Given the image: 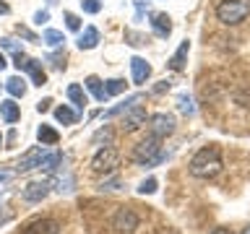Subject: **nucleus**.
<instances>
[{"instance_id": "nucleus-38", "label": "nucleus", "mask_w": 250, "mask_h": 234, "mask_svg": "<svg viewBox=\"0 0 250 234\" xmlns=\"http://www.w3.org/2000/svg\"><path fill=\"white\" fill-rule=\"evenodd\" d=\"M13 175H11V172H0V182H8V179H11Z\"/></svg>"}, {"instance_id": "nucleus-36", "label": "nucleus", "mask_w": 250, "mask_h": 234, "mask_svg": "<svg viewBox=\"0 0 250 234\" xmlns=\"http://www.w3.org/2000/svg\"><path fill=\"white\" fill-rule=\"evenodd\" d=\"M47 19H50V13H47V11H39V13L34 16V23H44Z\"/></svg>"}, {"instance_id": "nucleus-31", "label": "nucleus", "mask_w": 250, "mask_h": 234, "mask_svg": "<svg viewBox=\"0 0 250 234\" xmlns=\"http://www.w3.org/2000/svg\"><path fill=\"white\" fill-rule=\"evenodd\" d=\"M0 44L5 47V50H13V52H21V47H19V42L16 39H11V37H5V39H0Z\"/></svg>"}, {"instance_id": "nucleus-26", "label": "nucleus", "mask_w": 250, "mask_h": 234, "mask_svg": "<svg viewBox=\"0 0 250 234\" xmlns=\"http://www.w3.org/2000/svg\"><path fill=\"white\" fill-rule=\"evenodd\" d=\"M177 109H180L183 115H193V112H195V104H193L190 94H180V99H177Z\"/></svg>"}, {"instance_id": "nucleus-24", "label": "nucleus", "mask_w": 250, "mask_h": 234, "mask_svg": "<svg viewBox=\"0 0 250 234\" xmlns=\"http://www.w3.org/2000/svg\"><path fill=\"white\" fill-rule=\"evenodd\" d=\"M91 143H94V146H102V143H104V146H112V128H107V125H104V128H99L97 133H94Z\"/></svg>"}, {"instance_id": "nucleus-8", "label": "nucleus", "mask_w": 250, "mask_h": 234, "mask_svg": "<svg viewBox=\"0 0 250 234\" xmlns=\"http://www.w3.org/2000/svg\"><path fill=\"white\" fill-rule=\"evenodd\" d=\"M144 122H146V109L141 104H133L128 112H123L120 128H123V133H133V130H138Z\"/></svg>"}, {"instance_id": "nucleus-14", "label": "nucleus", "mask_w": 250, "mask_h": 234, "mask_svg": "<svg viewBox=\"0 0 250 234\" xmlns=\"http://www.w3.org/2000/svg\"><path fill=\"white\" fill-rule=\"evenodd\" d=\"M188 52H190V42H188V39H185V42L177 47V52H175V55H172V58H169V68L175 70V73H180V70H185V62H188Z\"/></svg>"}, {"instance_id": "nucleus-6", "label": "nucleus", "mask_w": 250, "mask_h": 234, "mask_svg": "<svg viewBox=\"0 0 250 234\" xmlns=\"http://www.w3.org/2000/svg\"><path fill=\"white\" fill-rule=\"evenodd\" d=\"M112 229L120 232V234L136 232V229H138V216L133 214L130 208H120V211L115 214V218H112Z\"/></svg>"}, {"instance_id": "nucleus-21", "label": "nucleus", "mask_w": 250, "mask_h": 234, "mask_svg": "<svg viewBox=\"0 0 250 234\" xmlns=\"http://www.w3.org/2000/svg\"><path fill=\"white\" fill-rule=\"evenodd\" d=\"M68 99L73 101L78 109H83L86 104H89V99H86V94H83V89H81L78 83H70V86H68Z\"/></svg>"}, {"instance_id": "nucleus-30", "label": "nucleus", "mask_w": 250, "mask_h": 234, "mask_svg": "<svg viewBox=\"0 0 250 234\" xmlns=\"http://www.w3.org/2000/svg\"><path fill=\"white\" fill-rule=\"evenodd\" d=\"M81 8L86 13H99L102 11V3L99 0H81Z\"/></svg>"}, {"instance_id": "nucleus-15", "label": "nucleus", "mask_w": 250, "mask_h": 234, "mask_svg": "<svg viewBox=\"0 0 250 234\" xmlns=\"http://www.w3.org/2000/svg\"><path fill=\"white\" fill-rule=\"evenodd\" d=\"M0 117H3L5 122H16L21 117V107L16 104L13 99H3L0 101Z\"/></svg>"}, {"instance_id": "nucleus-41", "label": "nucleus", "mask_w": 250, "mask_h": 234, "mask_svg": "<svg viewBox=\"0 0 250 234\" xmlns=\"http://www.w3.org/2000/svg\"><path fill=\"white\" fill-rule=\"evenodd\" d=\"M242 234H250V224L245 226V229H242Z\"/></svg>"}, {"instance_id": "nucleus-29", "label": "nucleus", "mask_w": 250, "mask_h": 234, "mask_svg": "<svg viewBox=\"0 0 250 234\" xmlns=\"http://www.w3.org/2000/svg\"><path fill=\"white\" fill-rule=\"evenodd\" d=\"M65 26H68L70 31H78V29H81V19H78L76 13L65 11Z\"/></svg>"}, {"instance_id": "nucleus-23", "label": "nucleus", "mask_w": 250, "mask_h": 234, "mask_svg": "<svg viewBox=\"0 0 250 234\" xmlns=\"http://www.w3.org/2000/svg\"><path fill=\"white\" fill-rule=\"evenodd\" d=\"M55 117H58V122H62V125H73L78 120V112H76V109H70L68 104H62V107L55 109Z\"/></svg>"}, {"instance_id": "nucleus-40", "label": "nucleus", "mask_w": 250, "mask_h": 234, "mask_svg": "<svg viewBox=\"0 0 250 234\" xmlns=\"http://www.w3.org/2000/svg\"><path fill=\"white\" fill-rule=\"evenodd\" d=\"M3 68H5V55L0 52V70H3Z\"/></svg>"}, {"instance_id": "nucleus-4", "label": "nucleus", "mask_w": 250, "mask_h": 234, "mask_svg": "<svg viewBox=\"0 0 250 234\" xmlns=\"http://www.w3.org/2000/svg\"><path fill=\"white\" fill-rule=\"evenodd\" d=\"M117 167H120V154L112 146H102L91 159V172H97V175H112Z\"/></svg>"}, {"instance_id": "nucleus-1", "label": "nucleus", "mask_w": 250, "mask_h": 234, "mask_svg": "<svg viewBox=\"0 0 250 234\" xmlns=\"http://www.w3.org/2000/svg\"><path fill=\"white\" fill-rule=\"evenodd\" d=\"M222 151H219L216 146H208V148H201L198 154L190 159V175L198 177V179H211L216 177L219 172H222Z\"/></svg>"}, {"instance_id": "nucleus-16", "label": "nucleus", "mask_w": 250, "mask_h": 234, "mask_svg": "<svg viewBox=\"0 0 250 234\" xmlns=\"http://www.w3.org/2000/svg\"><path fill=\"white\" fill-rule=\"evenodd\" d=\"M97 44H99V31L94 26H86V31L78 37V47H81V50H94Z\"/></svg>"}, {"instance_id": "nucleus-17", "label": "nucleus", "mask_w": 250, "mask_h": 234, "mask_svg": "<svg viewBox=\"0 0 250 234\" xmlns=\"http://www.w3.org/2000/svg\"><path fill=\"white\" fill-rule=\"evenodd\" d=\"M37 138H39V143H42V146H55L60 140V133L55 128H50V125H42V128L37 130Z\"/></svg>"}, {"instance_id": "nucleus-25", "label": "nucleus", "mask_w": 250, "mask_h": 234, "mask_svg": "<svg viewBox=\"0 0 250 234\" xmlns=\"http://www.w3.org/2000/svg\"><path fill=\"white\" fill-rule=\"evenodd\" d=\"M42 42L50 44V47H60L62 42H65V37H62V31H58V29H47L44 37H42Z\"/></svg>"}, {"instance_id": "nucleus-32", "label": "nucleus", "mask_w": 250, "mask_h": 234, "mask_svg": "<svg viewBox=\"0 0 250 234\" xmlns=\"http://www.w3.org/2000/svg\"><path fill=\"white\" fill-rule=\"evenodd\" d=\"M16 31H19V37L29 39V42H39V39H37V34H31V31H29L26 26H16Z\"/></svg>"}, {"instance_id": "nucleus-5", "label": "nucleus", "mask_w": 250, "mask_h": 234, "mask_svg": "<svg viewBox=\"0 0 250 234\" xmlns=\"http://www.w3.org/2000/svg\"><path fill=\"white\" fill-rule=\"evenodd\" d=\"M13 65L19 68V70H26V73L31 76V81H34V86H44L47 76H44V70H42V62H39V60H34V58H26L23 52H16V58H13Z\"/></svg>"}, {"instance_id": "nucleus-11", "label": "nucleus", "mask_w": 250, "mask_h": 234, "mask_svg": "<svg viewBox=\"0 0 250 234\" xmlns=\"http://www.w3.org/2000/svg\"><path fill=\"white\" fill-rule=\"evenodd\" d=\"M42 156H44V148H29L26 154L19 159V164H16V169L19 172H29V169H39V164H42Z\"/></svg>"}, {"instance_id": "nucleus-19", "label": "nucleus", "mask_w": 250, "mask_h": 234, "mask_svg": "<svg viewBox=\"0 0 250 234\" xmlns=\"http://www.w3.org/2000/svg\"><path fill=\"white\" fill-rule=\"evenodd\" d=\"M60 164H62V154H60V151H50V154L44 151V156H42V164H39V169L52 172V169H58Z\"/></svg>"}, {"instance_id": "nucleus-27", "label": "nucleus", "mask_w": 250, "mask_h": 234, "mask_svg": "<svg viewBox=\"0 0 250 234\" xmlns=\"http://www.w3.org/2000/svg\"><path fill=\"white\" fill-rule=\"evenodd\" d=\"M125 81H120V78H112V81H107V86H104V94L107 97H115V94H123L125 91Z\"/></svg>"}, {"instance_id": "nucleus-43", "label": "nucleus", "mask_w": 250, "mask_h": 234, "mask_svg": "<svg viewBox=\"0 0 250 234\" xmlns=\"http://www.w3.org/2000/svg\"><path fill=\"white\" fill-rule=\"evenodd\" d=\"M172 234H177V232H172Z\"/></svg>"}, {"instance_id": "nucleus-3", "label": "nucleus", "mask_w": 250, "mask_h": 234, "mask_svg": "<svg viewBox=\"0 0 250 234\" xmlns=\"http://www.w3.org/2000/svg\"><path fill=\"white\" fill-rule=\"evenodd\" d=\"M216 16L222 23H227V26H237L240 21H245L248 5L242 3V0H222V3L216 5Z\"/></svg>"}, {"instance_id": "nucleus-28", "label": "nucleus", "mask_w": 250, "mask_h": 234, "mask_svg": "<svg viewBox=\"0 0 250 234\" xmlns=\"http://www.w3.org/2000/svg\"><path fill=\"white\" fill-rule=\"evenodd\" d=\"M156 187H159V182H156L154 177H148V179H144V182L138 185V193H141V195H154Z\"/></svg>"}, {"instance_id": "nucleus-13", "label": "nucleus", "mask_w": 250, "mask_h": 234, "mask_svg": "<svg viewBox=\"0 0 250 234\" xmlns=\"http://www.w3.org/2000/svg\"><path fill=\"white\" fill-rule=\"evenodd\" d=\"M151 29H154V34L156 37H162V39H167L172 34V19L167 13H154V19H151Z\"/></svg>"}, {"instance_id": "nucleus-39", "label": "nucleus", "mask_w": 250, "mask_h": 234, "mask_svg": "<svg viewBox=\"0 0 250 234\" xmlns=\"http://www.w3.org/2000/svg\"><path fill=\"white\" fill-rule=\"evenodd\" d=\"M8 11H11V8H8V5H5V3H0V13H3V16H5V13H8Z\"/></svg>"}, {"instance_id": "nucleus-10", "label": "nucleus", "mask_w": 250, "mask_h": 234, "mask_svg": "<svg viewBox=\"0 0 250 234\" xmlns=\"http://www.w3.org/2000/svg\"><path fill=\"white\" fill-rule=\"evenodd\" d=\"M58 232H60V224L55 218H37V221L23 226L21 234H58Z\"/></svg>"}, {"instance_id": "nucleus-42", "label": "nucleus", "mask_w": 250, "mask_h": 234, "mask_svg": "<svg viewBox=\"0 0 250 234\" xmlns=\"http://www.w3.org/2000/svg\"><path fill=\"white\" fill-rule=\"evenodd\" d=\"M0 146H3V136H0Z\"/></svg>"}, {"instance_id": "nucleus-20", "label": "nucleus", "mask_w": 250, "mask_h": 234, "mask_svg": "<svg viewBox=\"0 0 250 234\" xmlns=\"http://www.w3.org/2000/svg\"><path fill=\"white\" fill-rule=\"evenodd\" d=\"M86 89L94 94V99H97V101H107V99H109L107 94H104V86H102V81H99L97 76H89V78H86Z\"/></svg>"}, {"instance_id": "nucleus-22", "label": "nucleus", "mask_w": 250, "mask_h": 234, "mask_svg": "<svg viewBox=\"0 0 250 234\" xmlns=\"http://www.w3.org/2000/svg\"><path fill=\"white\" fill-rule=\"evenodd\" d=\"M5 89H8V94H11L13 99H19V97L26 94V83H23V78L13 76V78H8V81H5Z\"/></svg>"}, {"instance_id": "nucleus-2", "label": "nucleus", "mask_w": 250, "mask_h": 234, "mask_svg": "<svg viewBox=\"0 0 250 234\" xmlns=\"http://www.w3.org/2000/svg\"><path fill=\"white\" fill-rule=\"evenodd\" d=\"M159 140L162 138H156V136H148L146 140H141V143L133 148V161L144 164V167H156L159 161H164V159H167V154L162 151Z\"/></svg>"}, {"instance_id": "nucleus-7", "label": "nucleus", "mask_w": 250, "mask_h": 234, "mask_svg": "<svg viewBox=\"0 0 250 234\" xmlns=\"http://www.w3.org/2000/svg\"><path fill=\"white\" fill-rule=\"evenodd\" d=\"M148 128H151V136L167 138V136H172V133H175V117L159 112V115H154L151 120H148Z\"/></svg>"}, {"instance_id": "nucleus-35", "label": "nucleus", "mask_w": 250, "mask_h": 234, "mask_svg": "<svg viewBox=\"0 0 250 234\" xmlns=\"http://www.w3.org/2000/svg\"><path fill=\"white\" fill-rule=\"evenodd\" d=\"M52 104V99H42V101H37V112H47Z\"/></svg>"}, {"instance_id": "nucleus-34", "label": "nucleus", "mask_w": 250, "mask_h": 234, "mask_svg": "<svg viewBox=\"0 0 250 234\" xmlns=\"http://www.w3.org/2000/svg\"><path fill=\"white\" fill-rule=\"evenodd\" d=\"M164 91H169V81H159L154 86V94H164Z\"/></svg>"}, {"instance_id": "nucleus-12", "label": "nucleus", "mask_w": 250, "mask_h": 234, "mask_svg": "<svg viewBox=\"0 0 250 234\" xmlns=\"http://www.w3.org/2000/svg\"><path fill=\"white\" fill-rule=\"evenodd\" d=\"M130 70H133V83H138V86L146 83V78L151 76V65L144 58H138V55L130 60Z\"/></svg>"}, {"instance_id": "nucleus-33", "label": "nucleus", "mask_w": 250, "mask_h": 234, "mask_svg": "<svg viewBox=\"0 0 250 234\" xmlns=\"http://www.w3.org/2000/svg\"><path fill=\"white\" fill-rule=\"evenodd\" d=\"M120 187V179H109V182H102V190H117Z\"/></svg>"}, {"instance_id": "nucleus-9", "label": "nucleus", "mask_w": 250, "mask_h": 234, "mask_svg": "<svg viewBox=\"0 0 250 234\" xmlns=\"http://www.w3.org/2000/svg\"><path fill=\"white\" fill-rule=\"evenodd\" d=\"M47 193H50V182H44V179H37V182H29L26 187H23L21 198L26 203H39L47 198Z\"/></svg>"}, {"instance_id": "nucleus-18", "label": "nucleus", "mask_w": 250, "mask_h": 234, "mask_svg": "<svg viewBox=\"0 0 250 234\" xmlns=\"http://www.w3.org/2000/svg\"><path fill=\"white\" fill-rule=\"evenodd\" d=\"M138 101H141V94H136V97H128V99H125V101H120V104H117V107H112V109H107V112H104V117H107V120H109V117H117V115L128 112V109H130L133 104H138Z\"/></svg>"}, {"instance_id": "nucleus-37", "label": "nucleus", "mask_w": 250, "mask_h": 234, "mask_svg": "<svg viewBox=\"0 0 250 234\" xmlns=\"http://www.w3.org/2000/svg\"><path fill=\"white\" fill-rule=\"evenodd\" d=\"M211 234H232L229 229H227V226H216V229L214 232H211Z\"/></svg>"}]
</instances>
